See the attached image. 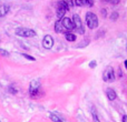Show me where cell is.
<instances>
[{"instance_id": "cell-26", "label": "cell", "mask_w": 127, "mask_h": 122, "mask_svg": "<svg viewBox=\"0 0 127 122\" xmlns=\"http://www.w3.org/2000/svg\"><path fill=\"white\" fill-rule=\"evenodd\" d=\"M105 2H110V0H104Z\"/></svg>"}, {"instance_id": "cell-2", "label": "cell", "mask_w": 127, "mask_h": 122, "mask_svg": "<svg viewBox=\"0 0 127 122\" xmlns=\"http://www.w3.org/2000/svg\"><path fill=\"white\" fill-rule=\"evenodd\" d=\"M69 8L70 7H69V4H68V1H66V0H60L57 4V11H56L58 19L62 20L64 18V16L66 15V12L69 10Z\"/></svg>"}, {"instance_id": "cell-18", "label": "cell", "mask_w": 127, "mask_h": 122, "mask_svg": "<svg viewBox=\"0 0 127 122\" xmlns=\"http://www.w3.org/2000/svg\"><path fill=\"white\" fill-rule=\"evenodd\" d=\"M22 57L26 58V59H27V60H29V61H36L35 58L31 57V56H29V55H27V53H22Z\"/></svg>"}, {"instance_id": "cell-4", "label": "cell", "mask_w": 127, "mask_h": 122, "mask_svg": "<svg viewBox=\"0 0 127 122\" xmlns=\"http://www.w3.org/2000/svg\"><path fill=\"white\" fill-rule=\"evenodd\" d=\"M16 35L19 36V37H24V38H32L36 36V31L32 29L29 28H17L16 29Z\"/></svg>"}, {"instance_id": "cell-9", "label": "cell", "mask_w": 127, "mask_h": 122, "mask_svg": "<svg viewBox=\"0 0 127 122\" xmlns=\"http://www.w3.org/2000/svg\"><path fill=\"white\" fill-rule=\"evenodd\" d=\"M77 7H93L94 2L92 0H75L74 2Z\"/></svg>"}, {"instance_id": "cell-24", "label": "cell", "mask_w": 127, "mask_h": 122, "mask_svg": "<svg viewBox=\"0 0 127 122\" xmlns=\"http://www.w3.org/2000/svg\"><path fill=\"white\" fill-rule=\"evenodd\" d=\"M123 122H127V116H124L123 117Z\"/></svg>"}, {"instance_id": "cell-19", "label": "cell", "mask_w": 127, "mask_h": 122, "mask_svg": "<svg viewBox=\"0 0 127 122\" xmlns=\"http://www.w3.org/2000/svg\"><path fill=\"white\" fill-rule=\"evenodd\" d=\"M0 56H2V57H8L9 52H7V51L3 50V49H0Z\"/></svg>"}, {"instance_id": "cell-11", "label": "cell", "mask_w": 127, "mask_h": 122, "mask_svg": "<svg viewBox=\"0 0 127 122\" xmlns=\"http://www.w3.org/2000/svg\"><path fill=\"white\" fill-rule=\"evenodd\" d=\"M55 31L57 33H64L65 31H67L65 28H64L63 23H62V20H58V21H56L55 23Z\"/></svg>"}, {"instance_id": "cell-22", "label": "cell", "mask_w": 127, "mask_h": 122, "mask_svg": "<svg viewBox=\"0 0 127 122\" xmlns=\"http://www.w3.org/2000/svg\"><path fill=\"white\" fill-rule=\"evenodd\" d=\"M101 13H103V17L104 18L107 17V11H106V9H101Z\"/></svg>"}, {"instance_id": "cell-8", "label": "cell", "mask_w": 127, "mask_h": 122, "mask_svg": "<svg viewBox=\"0 0 127 122\" xmlns=\"http://www.w3.org/2000/svg\"><path fill=\"white\" fill-rule=\"evenodd\" d=\"M104 80L107 81V82H113V81H115V72H114L113 68L107 69V71L104 73Z\"/></svg>"}, {"instance_id": "cell-17", "label": "cell", "mask_w": 127, "mask_h": 122, "mask_svg": "<svg viewBox=\"0 0 127 122\" xmlns=\"http://www.w3.org/2000/svg\"><path fill=\"white\" fill-rule=\"evenodd\" d=\"M8 91L10 92L11 94H16V93H17V89H15V87H13V85H9V87H8Z\"/></svg>"}, {"instance_id": "cell-29", "label": "cell", "mask_w": 127, "mask_h": 122, "mask_svg": "<svg viewBox=\"0 0 127 122\" xmlns=\"http://www.w3.org/2000/svg\"><path fill=\"white\" fill-rule=\"evenodd\" d=\"M0 122H1V121H0Z\"/></svg>"}, {"instance_id": "cell-14", "label": "cell", "mask_w": 127, "mask_h": 122, "mask_svg": "<svg viewBox=\"0 0 127 122\" xmlns=\"http://www.w3.org/2000/svg\"><path fill=\"white\" fill-rule=\"evenodd\" d=\"M49 118H50V120L54 121V122H63L64 121L63 119L60 118L59 116H57L56 113H50L49 114Z\"/></svg>"}, {"instance_id": "cell-1", "label": "cell", "mask_w": 127, "mask_h": 122, "mask_svg": "<svg viewBox=\"0 0 127 122\" xmlns=\"http://www.w3.org/2000/svg\"><path fill=\"white\" fill-rule=\"evenodd\" d=\"M29 94L31 98H38L40 94H42L41 84L39 80H32L29 85Z\"/></svg>"}, {"instance_id": "cell-3", "label": "cell", "mask_w": 127, "mask_h": 122, "mask_svg": "<svg viewBox=\"0 0 127 122\" xmlns=\"http://www.w3.org/2000/svg\"><path fill=\"white\" fill-rule=\"evenodd\" d=\"M85 20H86V23H87V27L89 29H92V30L93 29H96L98 27V18H97V16L94 12L86 13Z\"/></svg>"}, {"instance_id": "cell-20", "label": "cell", "mask_w": 127, "mask_h": 122, "mask_svg": "<svg viewBox=\"0 0 127 122\" xmlns=\"http://www.w3.org/2000/svg\"><path fill=\"white\" fill-rule=\"evenodd\" d=\"M96 65H97V62L95 60H93V61H90L89 62V68H92V69H95Z\"/></svg>"}, {"instance_id": "cell-23", "label": "cell", "mask_w": 127, "mask_h": 122, "mask_svg": "<svg viewBox=\"0 0 127 122\" xmlns=\"http://www.w3.org/2000/svg\"><path fill=\"white\" fill-rule=\"evenodd\" d=\"M118 76H119V78H122V77H123V72H122L121 68H119V69H118Z\"/></svg>"}, {"instance_id": "cell-15", "label": "cell", "mask_w": 127, "mask_h": 122, "mask_svg": "<svg viewBox=\"0 0 127 122\" xmlns=\"http://www.w3.org/2000/svg\"><path fill=\"white\" fill-rule=\"evenodd\" d=\"M92 116H93V122H100L98 118V114H97V111L95 109V107L92 108Z\"/></svg>"}, {"instance_id": "cell-28", "label": "cell", "mask_w": 127, "mask_h": 122, "mask_svg": "<svg viewBox=\"0 0 127 122\" xmlns=\"http://www.w3.org/2000/svg\"><path fill=\"white\" fill-rule=\"evenodd\" d=\"M63 122H65V121H63Z\"/></svg>"}, {"instance_id": "cell-6", "label": "cell", "mask_w": 127, "mask_h": 122, "mask_svg": "<svg viewBox=\"0 0 127 122\" xmlns=\"http://www.w3.org/2000/svg\"><path fill=\"white\" fill-rule=\"evenodd\" d=\"M42 47L45 49H47V50H49V49H51L54 47V38L50 35H46L44 37V39H42Z\"/></svg>"}, {"instance_id": "cell-13", "label": "cell", "mask_w": 127, "mask_h": 122, "mask_svg": "<svg viewBox=\"0 0 127 122\" xmlns=\"http://www.w3.org/2000/svg\"><path fill=\"white\" fill-rule=\"evenodd\" d=\"M65 37H66V40H67V41H70V42L76 41V36L71 32H66Z\"/></svg>"}, {"instance_id": "cell-12", "label": "cell", "mask_w": 127, "mask_h": 122, "mask_svg": "<svg viewBox=\"0 0 127 122\" xmlns=\"http://www.w3.org/2000/svg\"><path fill=\"white\" fill-rule=\"evenodd\" d=\"M9 10H10V7H9V6H6V4H1V6H0V18H1V17H4V16H6L7 13L9 12Z\"/></svg>"}, {"instance_id": "cell-16", "label": "cell", "mask_w": 127, "mask_h": 122, "mask_svg": "<svg viewBox=\"0 0 127 122\" xmlns=\"http://www.w3.org/2000/svg\"><path fill=\"white\" fill-rule=\"evenodd\" d=\"M118 12H116V11H114V12L112 13V16H110V20H113V21H116L117 18H118Z\"/></svg>"}, {"instance_id": "cell-25", "label": "cell", "mask_w": 127, "mask_h": 122, "mask_svg": "<svg viewBox=\"0 0 127 122\" xmlns=\"http://www.w3.org/2000/svg\"><path fill=\"white\" fill-rule=\"evenodd\" d=\"M124 64H125V68L127 69V60H125V62H124Z\"/></svg>"}, {"instance_id": "cell-5", "label": "cell", "mask_w": 127, "mask_h": 122, "mask_svg": "<svg viewBox=\"0 0 127 122\" xmlns=\"http://www.w3.org/2000/svg\"><path fill=\"white\" fill-rule=\"evenodd\" d=\"M72 22H74V26H75V30H76L79 35H84V33H85V28H84V23H83V21H81L79 15L75 13V15L72 16Z\"/></svg>"}, {"instance_id": "cell-7", "label": "cell", "mask_w": 127, "mask_h": 122, "mask_svg": "<svg viewBox=\"0 0 127 122\" xmlns=\"http://www.w3.org/2000/svg\"><path fill=\"white\" fill-rule=\"evenodd\" d=\"M62 23L64 26V28L66 29V30H74L75 29V26H74V22H72V20L70 19V18L68 17H64L62 19Z\"/></svg>"}, {"instance_id": "cell-21", "label": "cell", "mask_w": 127, "mask_h": 122, "mask_svg": "<svg viewBox=\"0 0 127 122\" xmlns=\"http://www.w3.org/2000/svg\"><path fill=\"white\" fill-rule=\"evenodd\" d=\"M119 2H121V0H110V3L114 4V6H116V4H118Z\"/></svg>"}, {"instance_id": "cell-10", "label": "cell", "mask_w": 127, "mask_h": 122, "mask_svg": "<svg viewBox=\"0 0 127 122\" xmlns=\"http://www.w3.org/2000/svg\"><path fill=\"white\" fill-rule=\"evenodd\" d=\"M106 96H107L108 100H110V101L116 100V98H117L116 92H115L114 89H112V88H108V89L106 90Z\"/></svg>"}, {"instance_id": "cell-27", "label": "cell", "mask_w": 127, "mask_h": 122, "mask_svg": "<svg viewBox=\"0 0 127 122\" xmlns=\"http://www.w3.org/2000/svg\"><path fill=\"white\" fill-rule=\"evenodd\" d=\"M126 48H127V44H126Z\"/></svg>"}]
</instances>
